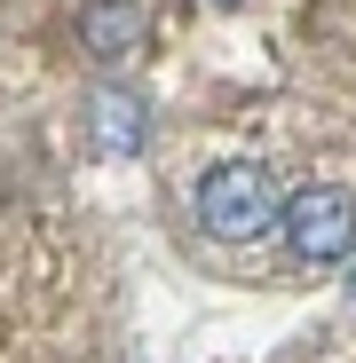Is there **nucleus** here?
<instances>
[{"mask_svg":"<svg viewBox=\"0 0 356 363\" xmlns=\"http://www.w3.org/2000/svg\"><path fill=\"white\" fill-rule=\"evenodd\" d=\"M143 127H151V111H143V95H127V87H103V95H95V111H87V135H95L111 158L143 150Z\"/></svg>","mask_w":356,"mask_h":363,"instance_id":"20e7f679","label":"nucleus"},{"mask_svg":"<svg viewBox=\"0 0 356 363\" xmlns=\"http://www.w3.org/2000/svg\"><path fill=\"white\" fill-rule=\"evenodd\" d=\"M190 206H198V229L214 237V245H254V237H269V229L285 221L277 182H269V166H254V158L206 166V182H198Z\"/></svg>","mask_w":356,"mask_h":363,"instance_id":"f257e3e1","label":"nucleus"},{"mask_svg":"<svg viewBox=\"0 0 356 363\" xmlns=\"http://www.w3.org/2000/svg\"><path fill=\"white\" fill-rule=\"evenodd\" d=\"M214 9H237V0H214Z\"/></svg>","mask_w":356,"mask_h":363,"instance_id":"39448f33","label":"nucleus"},{"mask_svg":"<svg viewBox=\"0 0 356 363\" xmlns=\"http://www.w3.org/2000/svg\"><path fill=\"white\" fill-rule=\"evenodd\" d=\"M348 292H356V269H348Z\"/></svg>","mask_w":356,"mask_h":363,"instance_id":"423d86ee","label":"nucleus"},{"mask_svg":"<svg viewBox=\"0 0 356 363\" xmlns=\"http://www.w3.org/2000/svg\"><path fill=\"white\" fill-rule=\"evenodd\" d=\"M285 245L301 269H340L356 253V190L309 182L301 198H285Z\"/></svg>","mask_w":356,"mask_h":363,"instance_id":"f03ea898","label":"nucleus"},{"mask_svg":"<svg viewBox=\"0 0 356 363\" xmlns=\"http://www.w3.org/2000/svg\"><path fill=\"white\" fill-rule=\"evenodd\" d=\"M72 32H80V48L95 64H119V55L143 48V0H80Z\"/></svg>","mask_w":356,"mask_h":363,"instance_id":"7ed1b4c3","label":"nucleus"}]
</instances>
